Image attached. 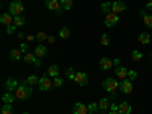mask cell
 <instances>
[{"mask_svg": "<svg viewBox=\"0 0 152 114\" xmlns=\"http://www.w3.org/2000/svg\"><path fill=\"white\" fill-rule=\"evenodd\" d=\"M58 35H59V38H62V40H67V38L70 37V29L69 28H62Z\"/></svg>", "mask_w": 152, "mask_h": 114, "instance_id": "cell-24", "label": "cell"}, {"mask_svg": "<svg viewBox=\"0 0 152 114\" xmlns=\"http://www.w3.org/2000/svg\"><path fill=\"white\" fill-rule=\"evenodd\" d=\"M21 50L20 49H12L11 52H9V58L12 59V61H18L20 58H21Z\"/></svg>", "mask_w": 152, "mask_h": 114, "instance_id": "cell-20", "label": "cell"}, {"mask_svg": "<svg viewBox=\"0 0 152 114\" xmlns=\"http://www.w3.org/2000/svg\"><path fill=\"white\" fill-rule=\"evenodd\" d=\"M100 8H102V12H105V14H108V12H111L113 3H110V2H104L102 5H100Z\"/></svg>", "mask_w": 152, "mask_h": 114, "instance_id": "cell-28", "label": "cell"}, {"mask_svg": "<svg viewBox=\"0 0 152 114\" xmlns=\"http://www.w3.org/2000/svg\"><path fill=\"white\" fill-rule=\"evenodd\" d=\"M146 9H149V11H152V0H149V2L146 3Z\"/></svg>", "mask_w": 152, "mask_h": 114, "instance_id": "cell-41", "label": "cell"}, {"mask_svg": "<svg viewBox=\"0 0 152 114\" xmlns=\"http://www.w3.org/2000/svg\"><path fill=\"white\" fill-rule=\"evenodd\" d=\"M20 50H21V52L24 53V52L28 50V44H24V43H23V44H21V47H20Z\"/></svg>", "mask_w": 152, "mask_h": 114, "instance_id": "cell-39", "label": "cell"}, {"mask_svg": "<svg viewBox=\"0 0 152 114\" xmlns=\"http://www.w3.org/2000/svg\"><path fill=\"white\" fill-rule=\"evenodd\" d=\"M88 114H94V113H88Z\"/></svg>", "mask_w": 152, "mask_h": 114, "instance_id": "cell-46", "label": "cell"}, {"mask_svg": "<svg viewBox=\"0 0 152 114\" xmlns=\"http://www.w3.org/2000/svg\"><path fill=\"white\" fill-rule=\"evenodd\" d=\"M47 38H49V35H47L46 32H38V34L35 35V40H38V41H40V43H43V41H46V40H47Z\"/></svg>", "mask_w": 152, "mask_h": 114, "instance_id": "cell-27", "label": "cell"}, {"mask_svg": "<svg viewBox=\"0 0 152 114\" xmlns=\"http://www.w3.org/2000/svg\"><path fill=\"white\" fill-rule=\"evenodd\" d=\"M26 38H28V40H29V41H32V40H34V38H35V37H34V35H28Z\"/></svg>", "mask_w": 152, "mask_h": 114, "instance_id": "cell-44", "label": "cell"}, {"mask_svg": "<svg viewBox=\"0 0 152 114\" xmlns=\"http://www.w3.org/2000/svg\"><path fill=\"white\" fill-rule=\"evenodd\" d=\"M143 56H142V52H140V50H134V52H132V59L137 62V61H140Z\"/></svg>", "mask_w": 152, "mask_h": 114, "instance_id": "cell-33", "label": "cell"}, {"mask_svg": "<svg viewBox=\"0 0 152 114\" xmlns=\"http://www.w3.org/2000/svg\"><path fill=\"white\" fill-rule=\"evenodd\" d=\"M2 114H12V107H11V104H3V107H2Z\"/></svg>", "mask_w": 152, "mask_h": 114, "instance_id": "cell-30", "label": "cell"}, {"mask_svg": "<svg viewBox=\"0 0 152 114\" xmlns=\"http://www.w3.org/2000/svg\"><path fill=\"white\" fill-rule=\"evenodd\" d=\"M17 37L20 38V40H23V38H24V34H23V32H17Z\"/></svg>", "mask_w": 152, "mask_h": 114, "instance_id": "cell-43", "label": "cell"}, {"mask_svg": "<svg viewBox=\"0 0 152 114\" xmlns=\"http://www.w3.org/2000/svg\"><path fill=\"white\" fill-rule=\"evenodd\" d=\"M24 114H28V113H24Z\"/></svg>", "mask_w": 152, "mask_h": 114, "instance_id": "cell-47", "label": "cell"}, {"mask_svg": "<svg viewBox=\"0 0 152 114\" xmlns=\"http://www.w3.org/2000/svg\"><path fill=\"white\" fill-rule=\"evenodd\" d=\"M113 64L116 66V67H119V66H120V59H119V58H116V59L113 61Z\"/></svg>", "mask_w": 152, "mask_h": 114, "instance_id": "cell-40", "label": "cell"}, {"mask_svg": "<svg viewBox=\"0 0 152 114\" xmlns=\"http://www.w3.org/2000/svg\"><path fill=\"white\" fill-rule=\"evenodd\" d=\"M62 84H64V81H62L61 78H53V87H62Z\"/></svg>", "mask_w": 152, "mask_h": 114, "instance_id": "cell-36", "label": "cell"}, {"mask_svg": "<svg viewBox=\"0 0 152 114\" xmlns=\"http://www.w3.org/2000/svg\"><path fill=\"white\" fill-rule=\"evenodd\" d=\"M59 2H61V8L66 9V11H69V9L73 6V2H72V0H59Z\"/></svg>", "mask_w": 152, "mask_h": 114, "instance_id": "cell-26", "label": "cell"}, {"mask_svg": "<svg viewBox=\"0 0 152 114\" xmlns=\"http://www.w3.org/2000/svg\"><path fill=\"white\" fill-rule=\"evenodd\" d=\"M75 82L78 84V85H81V87L87 85V84H88V76H87V73H84V72H76Z\"/></svg>", "mask_w": 152, "mask_h": 114, "instance_id": "cell-6", "label": "cell"}, {"mask_svg": "<svg viewBox=\"0 0 152 114\" xmlns=\"http://www.w3.org/2000/svg\"><path fill=\"white\" fill-rule=\"evenodd\" d=\"M15 31H17V26L15 24H9V26H6V34H15Z\"/></svg>", "mask_w": 152, "mask_h": 114, "instance_id": "cell-35", "label": "cell"}, {"mask_svg": "<svg viewBox=\"0 0 152 114\" xmlns=\"http://www.w3.org/2000/svg\"><path fill=\"white\" fill-rule=\"evenodd\" d=\"M24 23H26V20H24L23 17H20V15H17V17H14V24H15V26L17 28H21L23 26V24Z\"/></svg>", "mask_w": 152, "mask_h": 114, "instance_id": "cell-29", "label": "cell"}, {"mask_svg": "<svg viewBox=\"0 0 152 114\" xmlns=\"http://www.w3.org/2000/svg\"><path fill=\"white\" fill-rule=\"evenodd\" d=\"M143 23H145V26H146L148 29H152V15L146 14V15L143 17Z\"/></svg>", "mask_w": 152, "mask_h": 114, "instance_id": "cell-25", "label": "cell"}, {"mask_svg": "<svg viewBox=\"0 0 152 114\" xmlns=\"http://www.w3.org/2000/svg\"><path fill=\"white\" fill-rule=\"evenodd\" d=\"M66 75H67V78H69V79H72V81H75V76H76V72H75V70H73L72 67L66 70Z\"/></svg>", "mask_w": 152, "mask_h": 114, "instance_id": "cell-31", "label": "cell"}, {"mask_svg": "<svg viewBox=\"0 0 152 114\" xmlns=\"http://www.w3.org/2000/svg\"><path fill=\"white\" fill-rule=\"evenodd\" d=\"M23 11H24V8H23L21 0H12V2L9 3V14H11L12 17L20 15Z\"/></svg>", "mask_w": 152, "mask_h": 114, "instance_id": "cell-3", "label": "cell"}, {"mask_svg": "<svg viewBox=\"0 0 152 114\" xmlns=\"http://www.w3.org/2000/svg\"><path fill=\"white\" fill-rule=\"evenodd\" d=\"M5 87H6L8 91H14V90H17V88H18V82H17L14 78H9V79L5 82Z\"/></svg>", "mask_w": 152, "mask_h": 114, "instance_id": "cell-14", "label": "cell"}, {"mask_svg": "<svg viewBox=\"0 0 152 114\" xmlns=\"http://www.w3.org/2000/svg\"><path fill=\"white\" fill-rule=\"evenodd\" d=\"M126 9L125 3L120 2V0H116V2H113V8H111V12H114V14H120V12H123Z\"/></svg>", "mask_w": 152, "mask_h": 114, "instance_id": "cell-9", "label": "cell"}, {"mask_svg": "<svg viewBox=\"0 0 152 114\" xmlns=\"http://www.w3.org/2000/svg\"><path fill=\"white\" fill-rule=\"evenodd\" d=\"M38 82H40V79L35 75H31L26 81H21V84H28V85H38Z\"/></svg>", "mask_w": 152, "mask_h": 114, "instance_id": "cell-22", "label": "cell"}, {"mask_svg": "<svg viewBox=\"0 0 152 114\" xmlns=\"http://www.w3.org/2000/svg\"><path fill=\"white\" fill-rule=\"evenodd\" d=\"M137 72L135 70H128V78L131 79V81H134V79H137Z\"/></svg>", "mask_w": 152, "mask_h": 114, "instance_id": "cell-37", "label": "cell"}, {"mask_svg": "<svg viewBox=\"0 0 152 114\" xmlns=\"http://www.w3.org/2000/svg\"><path fill=\"white\" fill-rule=\"evenodd\" d=\"M102 87H104V90H107L108 93H111L113 97H114V93H116V90L120 87V82L116 81L114 78H108V79H105L102 82Z\"/></svg>", "mask_w": 152, "mask_h": 114, "instance_id": "cell-2", "label": "cell"}, {"mask_svg": "<svg viewBox=\"0 0 152 114\" xmlns=\"http://www.w3.org/2000/svg\"><path fill=\"white\" fill-rule=\"evenodd\" d=\"M47 41H49V43H53V41H55V37H52V35H49V38H47Z\"/></svg>", "mask_w": 152, "mask_h": 114, "instance_id": "cell-42", "label": "cell"}, {"mask_svg": "<svg viewBox=\"0 0 152 114\" xmlns=\"http://www.w3.org/2000/svg\"><path fill=\"white\" fill-rule=\"evenodd\" d=\"M119 23V14H114V12H108L105 15V24L107 28H114Z\"/></svg>", "mask_w": 152, "mask_h": 114, "instance_id": "cell-5", "label": "cell"}, {"mask_svg": "<svg viewBox=\"0 0 152 114\" xmlns=\"http://www.w3.org/2000/svg\"><path fill=\"white\" fill-rule=\"evenodd\" d=\"M24 61H26L28 64H35L37 67H40V66H41L40 59H37V56H35L34 53H26V55H24Z\"/></svg>", "mask_w": 152, "mask_h": 114, "instance_id": "cell-11", "label": "cell"}, {"mask_svg": "<svg viewBox=\"0 0 152 114\" xmlns=\"http://www.w3.org/2000/svg\"><path fill=\"white\" fill-rule=\"evenodd\" d=\"M119 88H120L125 94H129V93L132 91V88H134V87H132V81H131V79H123V81L120 82V87H119Z\"/></svg>", "mask_w": 152, "mask_h": 114, "instance_id": "cell-7", "label": "cell"}, {"mask_svg": "<svg viewBox=\"0 0 152 114\" xmlns=\"http://www.w3.org/2000/svg\"><path fill=\"white\" fill-rule=\"evenodd\" d=\"M138 41H140V43H143V44H148V43H151V35H149L148 32H142L140 35H138Z\"/></svg>", "mask_w": 152, "mask_h": 114, "instance_id": "cell-23", "label": "cell"}, {"mask_svg": "<svg viewBox=\"0 0 152 114\" xmlns=\"http://www.w3.org/2000/svg\"><path fill=\"white\" fill-rule=\"evenodd\" d=\"M0 23L5 24V26H9V24H14V17H12L9 12H6V14H2V17H0Z\"/></svg>", "mask_w": 152, "mask_h": 114, "instance_id": "cell-13", "label": "cell"}, {"mask_svg": "<svg viewBox=\"0 0 152 114\" xmlns=\"http://www.w3.org/2000/svg\"><path fill=\"white\" fill-rule=\"evenodd\" d=\"M46 53H47V47H46L44 44L37 46L35 50H34V55H35L37 58H43V56H46Z\"/></svg>", "mask_w": 152, "mask_h": 114, "instance_id": "cell-12", "label": "cell"}, {"mask_svg": "<svg viewBox=\"0 0 152 114\" xmlns=\"http://www.w3.org/2000/svg\"><path fill=\"white\" fill-rule=\"evenodd\" d=\"M114 72H116L117 78H119V79H122V81L128 78V69H125V67H122V66L116 67V70H114Z\"/></svg>", "mask_w": 152, "mask_h": 114, "instance_id": "cell-16", "label": "cell"}, {"mask_svg": "<svg viewBox=\"0 0 152 114\" xmlns=\"http://www.w3.org/2000/svg\"><path fill=\"white\" fill-rule=\"evenodd\" d=\"M108 114H120V113H119V111H110Z\"/></svg>", "mask_w": 152, "mask_h": 114, "instance_id": "cell-45", "label": "cell"}, {"mask_svg": "<svg viewBox=\"0 0 152 114\" xmlns=\"http://www.w3.org/2000/svg\"><path fill=\"white\" fill-rule=\"evenodd\" d=\"M2 99H3V104H12L17 97H15V94H12V91H6Z\"/></svg>", "mask_w": 152, "mask_h": 114, "instance_id": "cell-19", "label": "cell"}, {"mask_svg": "<svg viewBox=\"0 0 152 114\" xmlns=\"http://www.w3.org/2000/svg\"><path fill=\"white\" fill-rule=\"evenodd\" d=\"M99 108L102 110V111H107L110 108V99L108 97H102L99 100Z\"/></svg>", "mask_w": 152, "mask_h": 114, "instance_id": "cell-21", "label": "cell"}, {"mask_svg": "<svg viewBox=\"0 0 152 114\" xmlns=\"http://www.w3.org/2000/svg\"><path fill=\"white\" fill-rule=\"evenodd\" d=\"M58 73H59V67L58 66H50L47 69V72H46V75L49 76V78H56Z\"/></svg>", "mask_w": 152, "mask_h": 114, "instance_id": "cell-18", "label": "cell"}, {"mask_svg": "<svg viewBox=\"0 0 152 114\" xmlns=\"http://www.w3.org/2000/svg\"><path fill=\"white\" fill-rule=\"evenodd\" d=\"M31 94H32V88H31V85H26V84L18 85V88L15 90V97L18 100H26L31 97Z\"/></svg>", "mask_w": 152, "mask_h": 114, "instance_id": "cell-1", "label": "cell"}, {"mask_svg": "<svg viewBox=\"0 0 152 114\" xmlns=\"http://www.w3.org/2000/svg\"><path fill=\"white\" fill-rule=\"evenodd\" d=\"M44 3H46L47 9H50V11H59L61 9V2H58V0H44Z\"/></svg>", "mask_w": 152, "mask_h": 114, "instance_id": "cell-10", "label": "cell"}, {"mask_svg": "<svg viewBox=\"0 0 152 114\" xmlns=\"http://www.w3.org/2000/svg\"><path fill=\"white\" fill-rule=\"evenodd\" d=\"M113 66H114V64H113V61H111L110 58H102V59L99 61V67L102 69V70H110Z\"/></svg>", "mask_w": 152, "mask_h": 114, "instance_id": "cell-15", "label": "cell"}, {"mask_svg": "<svg viewBox=\"0 0 152 114\" xmlns=\"http://www.w3.org/2000/svg\"><path fill=\"white\" fill-rule=\"evenodd\" d=\"M100 44H102V46H108L110 44V37L107 34H104L102 37H100Z\"/></svg>", "mask_w": 152, "mask_h": 114, "instance_id": "cell-32", "label": "cell"}, {"mask_svg": "<svg viewBox=\"0 0 152 114\" xmlns=\"http://www.w3.org/2000/svg\"><path fill=\"white\" fill-rule=\"evenodd\" d=\"M100 108H99V104H94V102H91L90 105H88V111L90 113H96V111H99Z\"/></svg>", "mask_w": 152, "mask_h": 114, "instance_id": "cell-34", "label": "cell"}, {"mask_svg": "<svg viewBox=\"0 0 152 114\" xmlns=\"http://www.w3.org/2000/svg\"><path fill=\"white\" fill-rule=\"evenodd\" d=\"M88 105H84L81 102H76L73 105V114H88Z\"/></svg>", "mask_w": 152, "mask_h": 114, "instance_id": "cell-8", "label": "cell"}, {"mask_svg": "<svg viewBox=\"0 0 152 114\" xmlns=\"http://www.w3.org/2000/svg\"><path fill=\"white\" fill-rule=\"evenodd\" d=\"M131 111H132L131 104H128V102L119 104V113H120V114H131Z\"/></svg>", "mask_w": 152, "mask_h": 114, "instance_id": "cell-17", "label": "cell"}, {"mask_svg": "<svg viewBox=\"0 0 152 114\" xmlns=\"http://www.w3.org/2000/svg\"><path fill=\"white\" fill-rule=\"evenodd\" d=\"M53 87V79H50L47 75H44L43 78H40V82H38V88L41 91H47Z\"/></svg>", "mask_w": 152, "mask_h": 114, "instance_id": "cell-4", "label": "cell"}, {"mask_svg": "<svg viewBox=\"0 0 152 114\" xmlns=\"http://www.w3.org/2000/svg\"><path fill=\"white\" fill-rule=\"evenodd\" d=\"M110 111H119V105L111 104V105H110Z\"/></svg>", "mask_w": 152, "mask_h": 114, "instance_id": "cell-38", "label": "cell"}]
</instances>
